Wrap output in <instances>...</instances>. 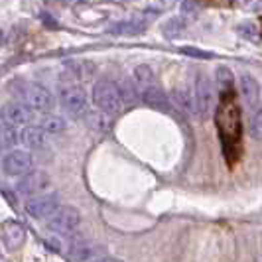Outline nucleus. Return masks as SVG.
<instances>
[{
	"label": "nucleus",
	"instance_id": "f257e3e1",
	"mask_svg": "<svg viewBox=\"0 0 262 262\" xmlns=\"http://www.w3.org/2000/svg\"><path fill=\"white\" fill-rule=\"evenodd\" d=\"M93 105L106 115L120 113V108L124 106V101H122V95H120L117 83L106 81V79L97 81L93 85Z\"/></svg>",
	"mask_w": 262,
	"mask_h": 262
},
{
	"label": "nucleus",
	"instance_id": "f03ea898",
	"mask_svg": "<svg viewBox=\"0 0 262 262\" xmlns=\"http://www.w3.org/2000/svg\"><path fill=\"white\" fill-rule=\"evenodd\" d=\"M57 99H59V105L66 111L69 117L77 118L81 117L87 106H89V101H87V93L83 87L79 85H61L57 89Z\"/></svg>",
	"mask_w": 262,
	"mask_h": 262
},
{
	"label": "nucleus",
	"instance_id": "7ed1b4c3",
	"mask_svg": "<svg viewBox=\"0 0 262 262\" xmlns=\"http://www.w3.org/2000/svg\"><path fill=\"white\" fill-rule=\"evenodd\" d=\"M193 97H195L197 115L201 118H209L215 106V93H213V81L207 73H197L195 85H193Z\"/></svg>",
	"mask_w": 262,
	"mask_h": 262
},
{
	"label": "nucleus",
	"instance_id": "20e7f679",
	"mask_svg": "<svg viewBox=\"0 0 262 262\" xmlns=\"http://www.w3.org/2000/svg\"><path fill=\"white\" fill-rule=\"evenodd\" d=\"M22 99H24V105H28L34 113H52L53 106H55V99L53 95L43 85L38 83H30L24 85V89L20 91Z\"/></svg>",
	"mask_w": 262,
	"mask_h": 262
},
{
	"label": "nucleus",
	"instance_id": "39448f33",
	"mask_svg": "<svg viewBox=\"0 0 262 262\" xmlns=\"http://www.w3.org/2000/svg\"><path fill=\"white\" fill-rule=\"evenodd\" d=\"M81 223V215L71 205H61L57 211L48 219V229L55 235H69L73 233Z\"/></svg>",
	"mask_w": 262,
	"mask_h": 262
},
{
	"label": "nucleus",
	"instance_id": "423d86ee",
	"mask_svg": "<svg viewBox=\"0 0 262 262\" xmlns=\"http://www.w3.org/2000/svg\"><path fill=\"white\" fill-rule=\"evenodd\" d=\"M2 171L10 178H22L34 168V158L26 150H10L2 158Z\"/></svg>",
	"mask_w": 262,
	"mask_h": 262
},
{
	"label": "nucleus",
	"instance_id": "0eeeda50",
	"mask_svg": "<svg viewBox=\"0 0 262 262\" xmlns=\"http://www.w3.org/2000/svg\"><path fill=\"white\" fill-rule=\"evenodd\" d=\"M59 207V195L57 193H39L26 199L24 209L32 219H46L52 217Z\"/></svg>",
	"mask_w": 262,
	"mask_h": 262
},
{
	"label": "nucleus",
	"instance_id": "6e6552de",
	"mask_svg": "<svg viewBox=\"0 0 262 262\" xmlns=\"http://www.w3.org/2000/svg\"><path fill=\"white\" fill-rule=\"evenodd\" d=\"M52 184L50 176L46 173L43 170H36V171H28L26 176H22V180L16 184V191L20 195L26 197H34L43 193L48 187Z\"/></svg>",
	"mask_w": 262,
	"mask_h": 262
},
{
	"label": "nucleus",
	"instance_id": "1a4fd4ad",
	"mask_svg": "<svg viewBox=\"0 0 262 262\" xmlns=\"http://www.w3.org/2000/svg\"><path fill=\"white\" fill-rule=\"evenodd\" d=\"M0 117L4 122L14 124V126H28L32 120H34V111L24 103H6V105L0 108Z\"/></svg>",
	"mask_w": 262,
	"mask_h": 262
},
{
	"label": "nucleus",
	"instance_id": "9d476101",
	"mask_svg": "<svg viewBox=\"0 0 262 262\" xmlns=\"http://www.w3.org/2000/svg\"><path fill=\"white\" fill-rule=\"evenodd\" d=\"M238 83H241V95H243V101H245L247 108L254 111L256 105L260 103V85L256 83V79L252 75H247V73L241 75Z\"/></svg>",
	"mask_w": 262,
	"mask_h": 262
},
{
	"label": "nucleus",
	"instance_id": "9b49d317",
	"mask_svg": "<svg viewBox=\"0 0 262 262\" xmlns=\"http://www.w3.org/2000/svg\"><path fill=\"white\" fill-rule=\"evenodd\" d=\"M2 238L8 245V249H18L26 241V231H24V227L20 223L8 221V223H4V227H2Z\"/></svg>",
	"mask_w": 262,
	"mask_h": 262
},
{
	"label": "nucleus",
	"instance_id": "f8f14e48",
	"mask_svg": "<svg viewBox=\"0 0 262 262\" xmlns=\"http://www.w3.org/2000/svg\"><path fill=\"white\" fill-rule=\"evenodd\" d=\"M20 142L26 146V148H41L46 144V132L41 126H32L28 124L20 132Z\"/></svg>",
	"mask_w": 262,
	"mask_h": 262
},
{
	"label": "nucleus",
	"instance_id": "ddd939ff",
	"mask_svg": "<svg viewBox=\"0 0 262 262\" xmlns=\"http://www.w3.org/2000/svg\"><path fill=\"white\" fill-rule=\"evenodd\" d=\"M171 101H173V105H178L182 111H185L187 115H191V117H195L197 115V108H195V97H193V93L187 91V89H173L171 91Z\"/></svg>",
	"mask_w": 262,
	"mask_h": 262
},
{
	"label": "nucleus",
	"instance_id": "4468645a",
	"mask_svg": "<svg viewBox=\"0 0 262 262\" xmlns=\"http://www.w3.org/2000/svg\"><path fill=\"white\" fill-rule=\"evenodd\" d=\"M132 77H134V85L138 87V91H142L146 87H152L156 85V75H154V69L150 66H136L132 71Z\"/></svg>",
	"mask_w": 262,
	"mask_h": 262
},
{
	"label": "nucleus",
	"instance_id": "2eb2a0df",
	"mask_svg": "<svg viewBox=\"0 0 262 262\" xmlns=\"http://www.w3.org/2000/svg\"><path fill=\"white\" fill-rule=\"evenodd\" d=\"M140 99L150 106H160V108H166V106H168V97L164 95V91H162L158 85H152V87L142 89V91H140Z\"/></svg>",
	"mask_w": 262,
	"mask_h": 262
},
{
	"label": "nucleus",
	"instance_id": "dca6fc26",
	"mask_svg": "<svg viewBox=\"0 0 262 262\" xmlns=\"http://www.w3.org/2000/svg\"><path fill=\"white\" fill-rule=\"evenodd\" d=\"M20 140V134L16 130L14 124H8V122H0V148L2 150H12L14 146L18 144Z\"/></svg>",
	"mask_w": 262,
	"mask_h": 262
},
{
	"label": "nucleus",
	"instance_id": "f3484780",
	"mask_svg": "<svg viewBox=\"0 0 262 262\" xmlns=\"http://www.w3.org/2000/svg\"><path fill=\"white\" fill-rule=\"evenodd\" d=\"M146 30L144 20H126V22H118L111 28V34H122V36H134V34H142Z\"/></svg>",
	"mask_w": 262,
	"mask_h": 262
},
{
	"label": "nucleus",
	"instance_id": "a211bd4d",
	"mask_svg": "<svg viewBox=\"0 0 262 262\" xmlns=\"http://www.w3.org/2000/svg\"><path fill=\"white\" fill-rule=\"evenodd\" d=\"M39 126L43 128L46 134H59V132L66 130V120H63V117L46 113V115L41 117V120H39Z\"/></svg>",
	"mask_w": 262,
	"mask_h": 262
},
{
	"label": "nucleus",
	"instance_id": "6ab92c4d",
	"mask_svg": "<svg viewBox=\"0 0 262 262\" xmlns=\"http://www.w3.org/2000/svg\"><path fill=\"white\" fill-rule=\"evenodd\" d=\"M118 89H120V95H122L124 105H132L134 101L140 99V91H138V87L134 85V81H130V79H126V77L120 79Z\"/></svg>",
	"mask_w": 262,
	"mask_h": 262
},
{
	"label": "nucleus",
	"instance_id": "aec40b11",
	"mask_svg": "<svg viewBox=\"0 0 262 262\" xmlns=\"http://www.w3.org/2000/svg\"><path fill=\"white\" fill-rule=\"evenodd\" d=\"M93 254H95V249L89 243H75L69 250V258L75 262H87L89 258H93Z\"/></svg>",
	"mask_w": 262,
	"mask_h": 262
},
{
	"label": "nucleus",
	"instance_id": "412c9836",
	"mask_svg": "<svg viewBox=\"0 0 262 262\" xmlns=\"http://www.w3.org/2000/svg\"><path fill=\"white\" fill-rule=\"evenodd\" d=\"M215 85H217L221 91L231 89V85H233V71L225 66L217 67V73H215Z\"/></svg>",
	"mask_w": 262,
	"mask_h": 262
},
{
	"label": "nucleus",
	"instance_id": "4be33fe9",
	"mask_svg": "<svg viewBox=\"0 0 262 262\" xmlns=\"http://www.w3.org/2000/svg\"><path fill=\"white\" fill-rule=\"evenodd\" d=\"M184 30H185V20H182V18H171L162 28L164 36H168V38H178Z\"/></svg>",
	"mask_w": 262,
	"mask_h": 262
},
{
	"label": "nucleus",
	"instance_id": "5701e85b",
	"mask_svg": "<svg viewBox=\"0 0 262 262\" xmlns=\"http://www.w3.org/2000/svg\"><path fill=\"white\" fill-rule=\"evenodd\" d=\"M238 34H241L243 38L254 41V43L260 39V30H258V26H256L254 22H245V24H241V26H238Z\"/></svg>",
	"mask_w": 262,
	"mask_h": 262
},
{
	"label": "nucleus",
	"instance_id": "b1692460",
	"mask_svg": "<svg viewBox=\"0 0 262 262\" xmlns=\"http://www.w3.org/2000/svg\"><path fill=\"white\" fill-rule=\"evenodd\" d=\"M250 134H252V138H256V140L262 138V103H258V108H256V113H254V117H252Z\"/></svg>",
	"mask_w": 262,
	"mask_h": 262
},
{
	"label": "nucleus",
	"instance_id": "393cba45",
	"mask_svg": "<svg viewBox=\"0 0 262 262\" xmlns=\"http://www.w3.org/2000/svg\"><path fill=\"white\" fill-rule=\"evenodd\" d=\"M182 53L189 55V57H197V59H211V57H213V53H211V52H205V50H197V48H189V46L182 48Z\"/></svg>",
	"mask_w": 262,
	"mask_h": 262
},
{
	"label": "nucleus",
	"instance_id": "a878e982",
	"mask_svg": "<svg viewBox=\"0 0 262 262\" xmlns=\"http://www.w3.org/2000/svg\"><path fill=\"white\" fill-rule=\"evenodd\" d=\"M48 245H50V249L52 250H57V252L61 250V243H59V241H55V238H48Z\"/></svg>",
	"mask_w": 262,
	"mask_h": 262
},
{
	"label": "nucleus",
	"instance_id": "bb28decb",
	"mask_svg": "<svg viewBox=\"0 0 262 262\" xmlns=\"http://www.w3.org/2000/svg\"><path fill=\"white\" fill-rule=\"evenodd\" d=\"M93 262H122V260H117L113 256H101V258H95Z\"/></svg>",
	"mask_w": 262,
	"mask_h": 262
},
{
	"label": "nucleus",
	"instance_id": "cd10ccee",
	"mask_svg": "<svg viewBox=\"0 0 262 262\" xmlns=\"http://www.w3.org/2000/svg\"><path fill=\"white\" fill-rule=\"evenodd\" d=\"M0 43H4V30L0 28Z\"/></svg>",
	"mask_w": 262,
	"mask_h": 262
}]
</instances>
